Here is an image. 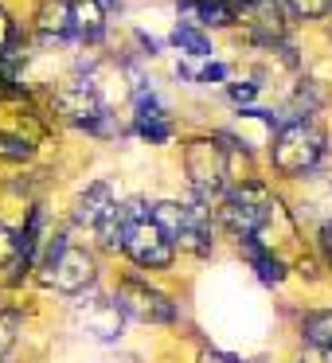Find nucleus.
Returning <instances> with one entry per match:
<instances>
[{
  "instance_id": "nucleus-1",
  "label": "nucleus",
  "mask_w": 332,
  "mask_h": 363,
  "mask_svg": "<svg viewBox=\"0 0 332 363\" xmlns=\"http://www.w3.org/2000/svg\"><path fill=\"white\" fill-rule=\"evenodd\" d=\"M324 157V133L316 121L309 118H289L277 125L274 145H270V160L282 176H305L316 168V160Z\"/></svg>"
},
{
  "instance_id": "nucleus-2",
  "label": "nucleus",
  "mask_w": 332,
  "mask_h": 363,
  "mask_svg": "<svg viewBox=\"0 0 332 363\" xmlns=\"http://www.w3.org/2000/svg\"><path fill=\"white\" fill-rule=\"evenodd\" d=\"M270 191L266 184L258 180H243L238 188H231L227 196L219 199V219L231 235L243 242V238H258V230L266 227L270 219Z\"/></svg>"
},
{
  "instance_id": "nucleus-3",
  "label": "nucleus",
  "mask_w": 332,
  "mask_h": 363,
  "mask_svg": "<svg viewBox=\"0 0 332 363\" xmlns=\"http://www.w3.org/2000/svg\"><path fill=\"white\" fill-rule=\"evenodd\" d=\"M184 172H188V180H192L196 199H204V203L227 196V191H223L227 188V176H231L227 152H223L215 141H207V137L184 145Z\"/></svg>"
},
{
  "instance_id": "nucleus-4",
  "label": "nucleus",
  "mask_w": 332,
  "mask_h": 363,
  "mask_svg": "<svg viewBox=\"0 0 332 363\" xmlns=\"http://www.w3.org/2000/svg\"><path fill=\"white\" fill-rule=\"evenodd\" d=\"M74 324H79L87 336H94V340H102V344H110V340H118L121 328H126V308L118 305V297L90 293V297L74 301Z\"/></svg>"
},
{
  "instance_id": "nucleus-5",
  "label": "nucleus",
  "mask_w": 332,
  "mask_h": 363,
  "mask_svg": "<svg viewBox=\"0 0 332 363\" xmlns=\"http://www.w3.org/2000/svg\"><path fill=\"white\" fill-rule=\"evenodd\" d=\"M118 305L126 308V316L145 324H172L176 320V305L165 297L160 289H153L149 281H137V277H126L118 285Z\"/></svg>"
},
{
  "instance_id": "nucleus-6",
  "label": "nucleus",
  "mask_w": 332,
  "mask_h": 363,
  "mask_svg": "<svg viewBox=\"0 0 332 363\" xmlns=\"http://www.w3.org/2000/svg\"><path fill=\"white\" fill-rule=\"evenodd\" d=\"M94 277H98L94 258H90V254L82 250V246H71V242H67V246H63V254H59V258L48 266L43 281L55 285L59 293H67V297H82V293H87L90 285H94Z\"/></svg>"
},
{
  "instance_id": "nucleus-7",
  "label": "nucleus",
  "mask_w": 332,
  "mask_h": 363,
  "mask_svg": "<svg viewBox=\"0 0 332 363\" xmlns=\"http://www.w3.org/2000/svg\"><path fill=\"white\" fill-rule=\"evenodd\" d=\"M55 110L63 113L71 125H82V129H90V133H102L106 129V106L98 102L94 86H90L87 79L67 82V86L55 94Z\"/></svg>"
},
{
  "instance_id": "nucleus-8",
  "label": "nucleus",
  "mask_w": 332,
  "mask_h": 363,
  "mask_svg": "<svg viewBox=\"0 0 332 363\" xmlns=\"http://www.w3.org/2000/svg\"><path fill=\"white\" fill-rule=\"evenodd\" d=\"M126 254L141 269H165V266H172V258H176V242L149 215V219L133 223V230H129V238H126Z\"/></svg>"
},
{
  "instance_id": "nucleus-9",
  "label": "nucleus",
  "mask_w": 332,
  "mask_h": 363,
  "mask_svg": "<svg viewBox=\"0 0 332 363\" xmlns=\"http://www.w3.org/2000/svg\"><path fill=\"white\" fill-rule=\"evenodd\" d=\"M246 24V35H250L254 43H262V48H277V43L289 35V20L293 12L285 9L282 0H258V4H250V9L238 12Z\"/></svg>"
},
{
  "instance_id": "nucleus-10",
  "label": "nucleus",
  "mask_w": 332,
  "mask_h": 363,
  "mask_svg": "<svg viewBox=\"0 0 332 363\" xmlns=\"http://www.w3.org/2000/svg\"><path fill=\"white\" fill-rule=\"evenodd\" d=\"M153 207H145V199H126V203H114L110 211L102 215V223L94 227L98 235V246L102 250H126V238L133 230V223L149 219Z\"/></svg>"
},
{
  "instance_id": "nucleus-11",
  "label": "nucleus",
  "mask_w": 332,
  "mask_h": 363,
  "mask_svg": "<svg viewBox=\"0 0 332 363\" xmlns=\"http://www.w3.org/2000/svg\"><path fill=\"white\" fill-rule=\"evenodd\" d=\"M176 246L188 250V254H196V258L211 254V203L192 199V203H188V219H184V230H180V238H176Z\"/></svg>"
},
{
  "instance_id": "nucleus-12",
  "label": "nucleus",
  "mask_w": 332,
  "mask_h": 363,
  "mask_svg": "<svg viewBox=\"0 0 332 363\" xmlns=\"http://www.w3.org/2000/svg\"><path fill=\"white\" fill-rule=\"evenodd\" d=\"M133 125L141 137H149L153 145H165L168 137H172V121H168L165 106L157 102V94H145V90H137V106H133Z\"/></svg>"
},
{
  "instance_id": "nucleus-13",
  "label": "nucleus",
  "mask_w": 332,
  "mask_h": 363,
  "mask_svg": "<svg viewBox=\"0 0 332 363\" xmlns=\"http://www.w3.org/2000/svg\"><path fill=\"white\" fill-rule=\"evenodd\" d=\"M79 43H98L106 35V4L102 0H67Z\"/></svg>"
},
{
  "instance_id": "nucleus-14",
  "label": "nucleus",
  "mask_w": 332,
  "mask_h": 363,
  "mask_svg": "<svg viewBox=\"0 0 332 363\" xmlns=\"http://www.w3.org/2000/svg\"><path fill=\"white\" fill-rule=\"evenodd\" d=\"M35 35H40L43 43L74 40V24H71V9H67V0H43L40 16H35Z\"/></svg>"
},
{
  "instance_id": "nucleus-15",
  "label": "nucleus",
  "mask_w": 332,
  "mask_h": 363,
  "mask_svg": "<svg viewBox=\"0 0 332 363\" xmlns=\"http://www.w3.org/2000/svg\"><path fill=\"white\" fill-rule=\"evenodd\" d=\"M114 203H118V199H114L110 184H106V180L90 184V188L79 196V203H74V223H82V227H98V223H102V215L110 211Z\"/></svg>"
},
{
  "instance_id": "nucleus-16",
  "label": "nucleus",
  "mask_w": 332,
  "mask_h": 363,
  "mask_svg": "<svg viewBox=\"0 0 332 363\" xmlns=\"http://www.w3.org/2000/svg\"><path fill=\"white\" fill-rule=\"evenodd\" d=\"M238 246H243L246 262H250V266L258 269V277H262L266 285H277V281L285 277V266H282V258H277L274 250H266V246H262L258 238H243Z\"/></svg>"
},
{
  "instance_id": "nucleus-17",
  "label": "nucleus",
  "mask_w": 332,
  "mask_h": 363,
  "mask_svg": "<svg viewBox=\"0 0 332 363\" xmlns=\"http://www.w3.org/2000/svg\"><path fill=\"white\" fill-rule=\"evenodd\" d=\"M184 219H188V203H176V199H160V203H153V223H157L172 242L180 238Z\"/></svg>"
},
{
  "instance_id": "nucleus-18",
  "label": "nucleus",
  "mask_w": 332,
  "mask_h": 363,
  "mask_svg": "<svg viewBox=\"0 0 332 363\" xmlns=\"http://www.w3.org/2000/svg\"><path fill=\"white\" fill-rule=\"evenodd\" d=\"M301 332L313 347H332V308H321V313H305L301 320Z\"/></svg>"
},
{
  "instance_id": "nucleus-19",
  "label": "nucleus",
  "mask_w": 332,
  "mask_h": 363,
  "mask_svg": "<svg viewBox=\"0 0 332 363\" xmlns=\"http://www.w3.org/2000/svg\"><path fill=\"white\" fill-rule=\"evenodd\" d=\"M172 43L180 51H188V55H196V59H207L211 55V43H207V35H204V28H196V24H180L172 32Z\"/></svg>"
},
{
  "instance_id": "nucleus-20",
  "label": "nucleus",
  "mask_w": 332,
  "mask_h": 363,
  "mask_svg": "<svg viewBox=\"0 0 332 363\" xmlns=\"http://www.w3.org/2000/svg\"><path fill=\"white\" fill-rule=\"evenodd\" d=\"M282 4L293 12V20H321L332 12V0H282Z\"/></svg>"
},
{
  "instance_id": "nucleus-21",
  "label": "nucleus",
  "mask_w": 332,
  "mask_h": 363,
  "mask_svg": "<svg viewBox=\"0 0 332 363\" xmlns=\"http://www.w3.org/2000/svg\"><path fill=\"white\" fill-rule=\"evenodd\" d=\"M24 258V238L12 235L9 227H0V266H16Z\"/></svg>"
},
{
  "instance_id": "nucleus-22",
  "label": "nucleus",
  "mask_w": 332,
  "mask_h": 363,
  "mask_svg": "<svg viewBox=\"0 0 332 363\" xmlns=\"http://www.w3.org/2000/svg\"><path fill=\"white\" fill-rule=\"evenodd\" d=\"M32 157V145L16 133H0V160H28Z\"/></svg>"
},
{
  "instance_id": "nucleus-23",
  "label": "nucleus",
  "mask_w": 332,
  "mask_h": 363,
  "mask_svg": "<svg viewBox=\"0 0 332 363\" xmlns=\"http://www.w3.org/2000/svg\"><path fill=\"white\" fill-rule=\"evenodd\" d=\"M16 332H20V313H0V355L16 344Z\"/></svg>"
},
{
  "instance_id": "nucleus-24",
  "label": "nucleus",
  "mask_w": 332,
  "mask_h": 363,
  "mask_svg": "<svg viewBox=\"0 0 332 363\" xmlns=\"http://www.w3.org/2000/svg\"><path fill=\"white\" fill-rule=\"evenodd\" d=\"M180 74H184V79H196V82H223V79H227V67H223V63H207V67H199V71L180 67Z\"/></svg>"
},
{
  "instance_id": "nucleus-25",
  "label": "nucleus",
  "mask_w": 332,
  "mask_h": 363,
  "mask_svg": "<svg viewBox=\"0 0 332 363\" xmlns=\"http://www.w3.org/2000/svg\"><path fill=\"white\" fill-rule=\"evenodd\" d=\"M12 43H16V20H12L9 12L0 9V59L12 51Z\"/></svg>"
},
{
  "instance_id": "nucleus-26",
  "label": "nucleus",
  "mask_w": 332,
  "mask_h": 363,
  "mask_svg": "<svg viewBox=\"0 0 332 363\" xmlns=\"http://www.w3.org/2000/svg\"><path fill=\"white\" fill-rule=\"evenodd\" d=\"M227 94H231V102H238V106H243V102H250V98L258 94V82H243V86H238V82H231V90H227Z\"/></svg>"
},
{
  "instance_id": "nucleus-27",
  "label": "nucleus",
  "mask_w": 332,
  "mask_h": 363,
  "mask_svg": "<svg viewBox=\"0 0 332 363\" xmlns=\"http://www.w3.org/2000/svg\"><path fill=\"white\" fill-rule=\"evenodd\" d=\"M199 363H246V359H238V355H231V352H215V347H207V352H199Z\"/></svg>"
},
{
  "instance_id": "nucleus-28",
  "label": "nucleus",
  "mask_w": 332,
  "mask_h": 363,
  "mask_svg": "<svg viewBox=\"0 0 332 363\" xmlns=\"http://www.w3.org/2000/svg\"><path fill=\"white\" fill-rule=\"evenodd\" d=\"M301 363H332V347H309Z\"/></svg>"
},
{
  "instance_id": "nucleus-29",
  "label": "nucleus",
  "mask_w": 332,
  "mask_h": 363,
  "mask_svg": "<svg viewBox=\"0 0 332 363\" xmlns=\"http://www.w3.org/2000/svg\"><path fill=\"white\" fill-rule=\"evenodd\" d=\"M180 4H231V0H180Z\"/></svg>"
},
{
  "instance_id": "nucleus-30",
  "label": "nucleus",
  "mask_w": 332,
  "mask_h": 363,
  "mask_svg": "<svg viewBox=\"0 0 332 363\" xmlns=\"http://www.w3.org/2000/svg\"><path fill=\"white\" fill-rule=\"evenodd\" d=\"M235 4V12H243V9H250V4H258V0H231Z\"/></svg>"
}]
</instances>
